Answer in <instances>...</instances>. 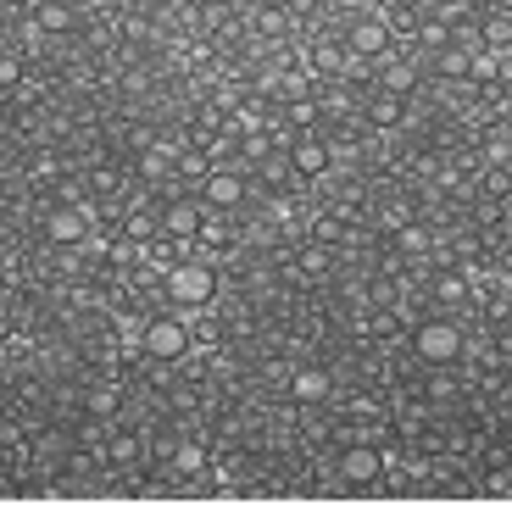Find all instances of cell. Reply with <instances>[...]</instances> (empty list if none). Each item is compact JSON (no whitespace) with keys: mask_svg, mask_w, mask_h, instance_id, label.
<instances>
[{"mask_svg":"<svg viewBox=\"0 0 512 506\" xmlns=\"http://www.w3.org/2000/svg\"><path fill=\"white\" fill-rule=\"evenodd\" d=\"M256 34H262V39H284V34H290V12H284V6H256Z\"/></svg>","mask_w":512,"mask_h":506,"instance_id":"cell-20","label":"cell"},{"mask_svg":"<svg viewBox=\"0 0 512 506\" xmlns=\"http://www.w3.org/2000/svg\"><path fill=\"white\" fill-rule=\"evenodd\" d=\"M34 28L39 34H67L73 28V6L67 0H34Z\"/></svg>","mask_w":512,"mask_h":506,"instance_id":"cell-18","label":"cell"},{"mask_svg":"<svg viewBox=\"0 0 512 506\" xmlns=\"http://www.w3.org/2000/svg\"><path fill=\"white\" fill-rule=\"evenodd\" d=\"M307 62H312V73H318V78H340L351 67L346 39H340V34H318V39H312V51H307Z\"/></svg>","mask_w":512,"mask_h":506,"instance_id":"cell-11","label":"cell"},{"mask_svg":"<svg viewBox=\"0 0 512 506\" xmlns=\"http://www.w3.org/2000/svg\"><path fill=\"white\" fill-rule=\"evenodd\" d=\"M195 190H201L206 212H240V206L251 201V173H245L240 162H212Z\"/></svg>","mask_w":512,"mask_h":506,"instance_id":"cell-4","label":"cell"},{"mask_svg":"<svg viewBox=\"0 0 512 506\" xmlns=\"http://www.w3.org/2000/svg\"><path fill=\"white\" fill-rule=\"evenodd\" d=\"M340 39H346V56H351V62H379V56H390V45H396V34L384 28V17H379V12L351 17Z\"/></svg>","mask_w":512,"mask_h":506,"instance_id":"cell-6","label":"cell"},{"mask_svg":"<svg viewBox=\"0 0 512 506\" xmlns=\"http://www.w3.org/2000/svg\"><path fill=\"white\" fill-rule=\"evenodd\" d=\"M479 495H490V501H507V495H512V473H507V468H490L485 484H479Z\"/></svg>","mask_w":512,"mask_h":506,"instance_id":"cell-22","label":"cell"},{"mask_svg":"<svg viewBox=\"0 0 512 506\" xmlns=\"http://www.w3.org/2000/svg\"><path fill=\"white\" fill-rule=\"evenodd\" d=\"M190 351H195V334H190V323H184L179 312H156V317L140 323V356L145 362L179 367V362H190Z\"/></svg>","mask_w":512,"mask_h":506,"instance_id":"cell-2","label":"cell"},{"mask_svg":"<svg viewBox=\"0 0 512 506\" xmlns=\"http://www.w3.org/2000/svg\"><path fill=\"white\" fill-rule=\"evenodd\" d=\"M201 217H206V206H201V201H190V195H179V201L156 206V234L195 245V228H201Z\"/></svg>","mask_w":512,"mask_h":506,"instance_id":"cell-9","label":"cell"},{"mask_svg":"<svg viewBox=\"0 0 512 506\" xmlns=\"http://www.w3.org/2000/svg\"><path fill=\"white\" fill-rule=\"evenodd\" d=\"M167 468H173V479H195V473L206 468V445L195 440V434L173 440V445H167Z\"/></svg>","mask_w":512,"mask_h":506,"instance_id":"cell-14","label":"cell"},{"mask_svg":"<svg viewBox=\"0 0 512 506\" xmlns=\"http://www.w3.org/2000/svg\"><path fill=\"white\" fill-rule=\"evenodd\" d=\"M240 245V234L229 228V212H206L201 228H195V251L212 256V251H234Z\"/></svg>","mask_w":512,"mask_h":506,"instance_id":"cell-13","label":"cell"},{"mask_svg":"<svg viewBox=\"0 0 512 506\" xmlns=\"http://www.w3.org/2000/svg\"><path fill=\"white\" fill-rule=\"evenodd\" d=\"M407 351L418 356L423 367H457L462 351H468V340H462V329L451 317H429V323H418V329L407 334Z\"/></svg>","mask_w":512,"mask_h":506,"instance_id":"cell-3","label":"cell"},{"mask_svg":"<svg viewBox=\"0 0 512 506\" xmlns=\"http://www.w3.org/2000/svg\"><path fill=\"white\" fill-rule=\"evenodd\" d=\"M173 156H179V145H151V151L140 156V178L145 184H167V178H173Z\"/></svg>","mask_w":512,"mask_h":506,"instance_id":"cell-19","label":"cell"},{"mask_svg":"<svg viewBox=\"0 0 512 506\" xmlns=\"http://www.w3.org/2000/svg\"><path fill=\"white\" fill-rule=\"evenodd\" d=\"M295 262H301V273H307V279H323V273L334 267V256H329V245H318V240H312L307 251L295 256Z\"/></svg>","mask_w":512,"mask_h":506,"instance_id":"cell-21","label":"cell"},{"mask_svg":"<svg viewBox=\"0 0 512 506\" xmlns=\"http://www.w3.org/2000/svg\"><path fill=\"white\" fill-rule=\"evenodd\" d=\"M117 228H123L128 245H151L156 240V206H123Z\"/></svg>","mask_w":512,"mask_h":506,"instance_id":"cell-16","label":"cell"},{"mask_svg":"<svg viewBox=\"0 0 512 506\" xmlns=\"http://www.w3.org/2000/svg\"><path fill=\"white\" fill-rule=\"evenodd\" d=\"M468 6H474V12H485V6H490V0H468Z\"/></svg>","mask_w":512,"mask_h":506,"instance_id":"cell-25","label":"cell"},{"mask_svg":"<svg viewBox=\"0 0 512 506\" xmlns=\"http://www.w3.org/2000/svg\"><path fill=\"white\" fill-rule=\"evenodd\" d=\"M362 123H368L373 134H396V128L407 123V95L373 89V95H368V106H362Z\"/></svg>","mask_w":512,"mask_h":506,"instance_id":"cell-10","label":"cell"},{"mask_svg":"<svg viewBox=\"0 0 512 506\" xmlns=\"http://www.w3.org/2000/svg\"><path fill=\"white\" fill-rule=\"evenodd\" d=\"M334 479L351 484V490H373V484H384V445L373 440V434H357L351 445H340Z\"/></svg>","mask_w":512,"mask_h":506,"instance_id":"cell-5","label":"cell"},{"mask_svg":"<svg viewBox=\"0 0 512 506\" xmlns=\"http://www.w3.org/2000/svg\"><path fill=\"white\" fill-rule=\"evenodd\" d=\"M468 290H474V284H468V273H462V267H435V301L440 306H457V301H468Z\"/></svg>","mask_w":512,"mask_h":506,"instance_id":"cell-17","label":"cell"},{"mask_svg":"<svg viewBox=\"0 0 512 506\" xmlns=\"http://www.w3.org/2000/svg\"><path fill=\"white\" fill-rule=\"evenodd\" d=\"M474 51H479L474 39L457 34L451 45H440V51H435V73H440V78H468V62H474Z\"/></svg>","mask_w":512,"mask_h":506,"instance_id":"cell-15","label":"cell"},{"mask_svg":"<svg viewBox=\"0 0 512 506\" xmlns=\"http://www.w3.org/2000/svg\"><path fill=\"white\" fill-rule=\"evenodd\" d=\"M90 223H95V212H90V206H78V201L51 206V217H45V240H51V245H62V251H78V245L90 240Z\"/></svg>","mask_w":512,"mask_h":506,"instance_id":"cell-8","label":"cell"},{"mask_svg":"<svg viewBox=\"0 0 512 506\" xmlns=\"http://www.w3.org/2000/svg\"><path fill=\"white\" fill-rule=\"evenodd\" d=\"M284 167H290L295 178H329L334 167V151H329V134H290V145H284Z\"/></svg>","mask_w":512,"mask_h":506,"instance_id":"cell-7","label":"cell"},{"mask_svg":"<svg viewBox=\"0 0 512 506\" xmlns=\"http://www.w3.org/2000/svg\"><path fill=\"white\" fill-rule=\"evenodd\" d=\"M12 84H23V56L0 51V89H12Z\"/></svg>","mask_w":512,"mask_h":506,"instance_id":"cell-23","label":"cell"},{"mask_svg":"<svg viewBox=\"0 0 512 506\" xmlns=\"http://www.w3.org/2000/svg\"><path fill=\"white\" fill-rule=\"evenodd\" d=\"M429 395H435V401H451V395H457V379H451V373H440V379H429Z\"/></svg>","mask_w":512,"mask_h":506,"instance_id":"cell-24","label":"cell"},{"mask_svg":"<svg viewBox=\"0 0 512 506\" xmlns=\"http://www.w3.org/2000/svg\"><path fill=\"white\" fill-rule=\"evenodd\" d=\"M334 395V379L323 373V367H295L290 373V401H301V406H323Z\"/></svg>","mask_w":512,"mask_h":506,"instance_id":"cell-12","label":"cell"},{"mask_svg":"<svg viewBox=\"0 0 512 506\" xmlns=\"http://www.w3.org/2000/svg\"><path fill=\"white\" fill-rule=\"evenodd\" d=\"M162 301L173 312H206V306L218 301V267H212V256L190 251L173 267H162Z\"/></svg>","mask_w":512,"mask_h":506,"instance_id":"cell-1","label":"cell"}]
</instances>
